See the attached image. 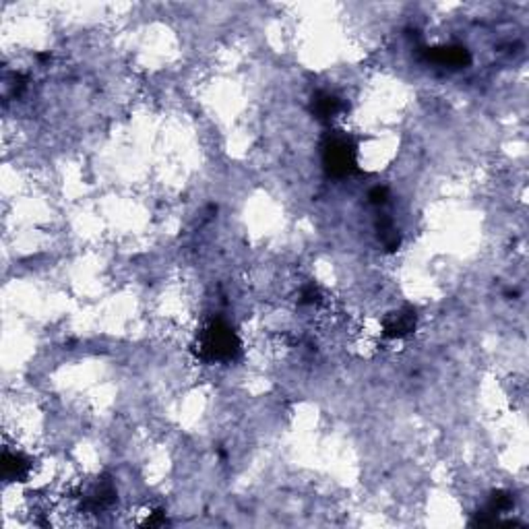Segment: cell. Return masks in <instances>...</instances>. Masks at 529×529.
Masks as SVG:
<instances>
[{
  "instance_id": "7a4b0ae2",
  "label": "cell",
  "mask_w": 529,
  "mask_h": 529,
  "mask_svg": "<svg viewBox=\"0 0 529 529\" xmlns=\"http://www.w3.org/2000/svg\"><path fill=\"white\" fill-rule=\"evenodd\" d=\"M325 166L333 176H348L352 172L355 160H353V147L348 139L344 136L329 139L325 147Z\"/></svg>"
},
{
  "instance_id": "3957f363",
  "label": "cell",
  "mask_w": 529,
  "mask_h": 529,
  "mask_svg": "<svg viewBox=\"0 0 529 529\" xmlns=\"http://www.w3.org/2000/svg\"><path fill=\"white\" fill-rule=\"evenodd\" d=\"M416 327V314L411 310H403V312H395L387 318L385 323V335L387 337H403L407 335L409 331H414Z\"/></svg>"
},
{
  "instance_id": "52a82bcc",
  "label": "cell",
  "mask_w": 529,
  "mask_h": 529,
  "mask_svg": "<svg viewBox=\"0 0 529 529\" xmlns=\"http://www.w3.org/2000/svg\"><path fill=\"white\" fill-rule=\"evenodd\" d=\"M370 197H372V203H385L387 190H385V188H374V190L370 192Z\"/></svg>"
},
{
  "instance_id": "8992f818",
  "label": "cell",
  "mask_w": 529,
  "mask_h": 529,
  "mask_svg": "<svg viewBox=\"0 0 529 529\" xmlns=\"http://www.w3.org/2000/svg\"><path fill=\"white\" fill-rule=\"evenodd\" d=\"M314 112H316L318 118L329 120V118H333L339 112V99L333 97V95H329V93H320L314 99Z\"/></svg>"
},
{
  "instance_id": "277c9868",
  "label": "cell",
  "mask_w": 529,
  "mask_h": 529,
  "mask_svg": "<svg viewBox=\"0 0 529 529\" xmlns=\"http://www.w3.org/2000/svg\"><path fill=\"white\" fill-rule=\"evenodd\" d=\"M428 58L446 66H465L470 62V54L465 48H437L432 54H428Z\"/></svg>"
},
{
  "instance_id": "5b68a950",
  "label": "cell",
  "mask_w": 529,
  "mask_h": 529,
  "mask_svg": "<svg viewBox=\"0 0 529 529\" xmlns=\"http://www.w3.org/2000/svg\"><path fill=\"white\" fill-rule=\"evenodd\" d=\"M2 470H4V478H8V480H23L29 474V463L21 455L6 451L4 457H2Z\"/></svg>"
},
{
  "instance_id": "6da1fadb",
  "label": "cell",
  "mask_w": 529,
  "mask_h": 529,
  "mask_svg": "<svg viewBox=\"0 0 529 529\" xmlns=\"http://www.w3.org/2000/svg\"><path fill=\"white\" fill-rule=\"evenodd\" d=\"M199 350L201 355L209 362H230L240 350V341L225 323H213L211 327L205 329Z\"/></svg>"
}]
</instances>
